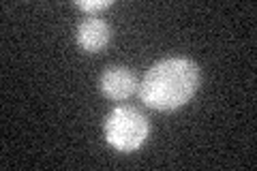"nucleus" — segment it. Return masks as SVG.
<instances>
[{"mask_svg":"<svg viewBox=\"0 0 257 171\" xmlns=\"http://www.w3.org/2000/svg\"><path fill=\"white\" fill-rule=\"evenodd\" d=\"M199 88V67L189 58H167L150 67L138 86L144 105L172 111L191 101Z\"/></svg>","mask_w":257,"mask_h":171,"instance_id":"1","label":"nucleus"},{"mask_svg":"<svg viewBox=\"0 0 257 171\" xmlns=\"http://www.w3.org/2000/svg\"><path fill=\"white\" fill-rule=\"evenodd\" d=\"M101 92L111 101H124L138 90V79L124 67H109L101 75Z\"/></svg>","mask_w":257,"mask_h":171,"instance_id":"3","label":"nucleus"},{"mask_svg":"<svg viewBox=\"0 0 257 171\" xmlns=\"http://www.w3.org/2000/svg\"><path fill=\"white\" fill-rule=\"evenodd\" d=\"M75 39H77V45L82 47L86 54H99L111 41V28L105 20L88 18L86 22H82L77 26Z\"/></svg>","mask_w":257,"mask_h":171,"instance_id":"4","label":"nucleus"},{"mask_svg":"<svg viewBox=\"0 0 257 171\" xmlns=\"http://www.w3.org/2000/svg\"><path fill=\"white\" fill-rule=\"evenodd\" d=\"M77 9L88 11V13H96V11H103L111 7V0H94V3H88V0H77Z\"/></svg>","mask_w":257,"mask_h":171,"instance_id":"5","label":"nucleus"},{"mask_svg":"<svg viewBox=\"0 0 257 171\" xmlns=\"http://www.w3.org/2000/svg\"><path fill=\"white\" fill-rule=\"evenodd\" d=\"M150 131L148 118L135 107H116L105 120V137L118 152H133L146 141Z\"/></svg>","mask_w":257,"mask_h":171,"instance_id":"2","label":"nucleus"}]
</instances>
